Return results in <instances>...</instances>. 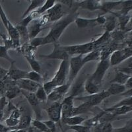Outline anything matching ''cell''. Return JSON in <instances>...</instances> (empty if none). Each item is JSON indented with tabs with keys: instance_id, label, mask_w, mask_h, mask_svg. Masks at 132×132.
<instances>
[{
	"instance_id": "6da1fadb",
	"label": "cell",
	"mask_w": 132,
	"mask_h": 132,
	"mask_svg": "<svg viewBox=\"0 0 132 132\" xmlns=\"http://www.w3.org/2000/svg\"><path fill=\"white\" fill-rule=\"evenodd\" d=\"M76 17V13L73 11L57 21V23L52 27L50 32L46 36L43 37V45L57 42L65 29L72 22L75 21Z\"/></svg>"
},
{
	"instance_id": "7a4b0ae2",
	"label": "cell",
	"mask_w": 132,
	"mask_h": 132,
	"mask_svg": "<svg viewBox=\"0 0 132 132\" xmlns=\"http://www.w3.org/2000/svg\"><path fill=\"white\" fill-rule=\"evenodd\" d=\"M69 60H63L60 63L56 74L50 81L43 85V88L47 95H48L53 89L59 86L66 83V78L69 74Z\"/></svg>"
},
{
	"instance_id": "3957f363",
	"label": "cell",
	"mask_w": 132,
	"mask_h": 132,
	"mask_svg": "<svg viewBox=\"0 0 132 132\" xmlns=\"http://www.w3.org/2000/svg\"><path fill=\"white\" fill-rule=\"evenodd\" d=\"M110 67V62L108 60H101L98 64L97 68L93 75L88 79V81H90L96 85L98 86L102 83L104 77L105 75L106 71Z\"/></svg>"
},
{
	"instance_id": "277c9868",
	"label": "cell",
	"mask_w": 132,
	"mask_h": 132,
	"mask_svg": "<svg viewBox=\"0 0 132 132\" xmlns=\"http://www.w3.org/2000/svg\"><path fill=\"white\" fill-rule=\"evenodd\" d=\"M82 56L79 55L71 57L69 62V77L67 82L71 85V82L75 80L78 73L84 66L82 62Z\"/></svg>"
},
{
	"instance_id": "5b68a950",
	"label": "cell",
	"mask_w": 132,
	"mask_h": 132,
	"mask_svg": "<svg viewBox=\"0 0 132 132\" xmlns=\"http://www.w3.org/2000/svg\"><path fill=\"white\" fill-rule=\"evenodd\" d=\"M94 42H88L83 44L63 46V49L69 54V55H82L87 54L93 51Z\"/></svg>"
},
{
	"instance_id": "8992f818",
	"label": "cell",
	"mask_w": 132,
	"mask_h": 132,
	"mask_svg": "<svg viewBox=\"0 0 132 132\" xmlns=\"http://www.w3.org/2000/svg\"><path fill=\"white\" fill-rule=\"evenodd\" d=\"M110 96L109 93L106 90V91H102L101 93H96L95 95H91L84 97H77L75 98L77 101H81L83 102V103H85L89 108L92 106H95L101 103L102 101L106 98L109 97Z\"/></svg>"
},
{
	"instance_id": "52a82bcc",
	"label": "cell",
	"mask_w": 132,
	"mask_h": 132,
	"mask_svg": "<svg viewBox=\"0 0 132 132\" xmlns=\"http://www.w3.org/2000/svg\"><path fill=\"white\" fill-rule=\"evenodd\" d=\"M131 57V49L127 48L123 50L114 51L110 56L109 60L110 65L116 66L122 63L123 61Z\"/></svg>"
},
{
	"instance_id": "ba28073f",
	"label": "cell",
	"mask_w": 132,
	"mask_h": 132,
	"mask_svg": "<svg viewBox=\"0 0 132 132\" xmlns=\"http://www.w3.org/2000/svg\"><path fill=\"white\" fill-rule=\"evenodd\" d=\"M40 57L46 59H54V60H69V55L63 48V46L60 45L58 42L54 43V49L52 53L48 55H40Z\"/></svg>"
},
{
	"instance_id": "9c48e42d",
	"label": "cell",
	"mask_w": 132,
	"mask_h": 132,
	"mask_svg": "<svg viewBox=\"0 0 132 132\" xmlns=\"http://www.w3.org/2000/svg\"><path fill=\"white\" fill-rule=\"evenodd\" d=\"M47 13L45 15L48 22L57 21L62 18L64 15L63 7L60 3H56L52 8L46 11Z\"/></svg>"
},
{
	"instance_id": "30bf717a",
	"label": "cell",
	"mask_w": 132,
	"mask_h": 132,
	"mask_svg": "<svg viewBox=\"0 0 132 132\" xmlns=\"http://www.w3.org/2000/svg\"><path fill=\"white\" fill-rule=\"evenodd\" d=\"M47 114L50 120L54 122H59L62 119V107L61 104L55 102L52 105L50 106L46 109Z\"/></svg>"
},
{
	"instance_id": "8fae6325",
	"label": "cell",
	"mask_w": 132,
	"mask_h": 132,
	"mask_svg": "<svg viewBox=\"0 0 132 132\" xmlns=\"http://www.w3.org/2000/svg\"><path fill=\"white\" fill-rule=\"evenodd\" d=\"M16 85L19 89L21 90L28 92V93H35L38 87L41 85L39 83L32 81L28 79H22L16 81Z\"/></svg>"
},
{
	"instance_id": "7c38bea8",
	"label": "cell",
	"mask_w": 132,
	"mask_h": 132,
	"mask_svg": "<svg viewBox=\"0 0 132 132\" xmlns=\"http://www.w3.org/2000/svg\"><path fill=\"white\" fill-rule=\"evenodd\" d=\"M73 100L74 97L72 96H69L62 101L61 103L62 107V119L65 118L70 117L71 112L73 109ZM61 119V120H62Z\"/></svg>"
},
{
	"instance_id": "4fadbf2b",
	"label": "cell",
	"mask_w": 132,
	"mask_h": 132,
	"mask_svg": "<svg viewBox=\"0 0 132 132\" xmlns=\"http://www.w3.org/2000/svg\"><path fill=\"white\" fill-rule=\"evenodd\" d=\"M23 92V94L24 95L26 98L27 99V101H29L30 105L32 106L33 109L35 110V112H36V116H39V117H41L40 114V102L38 101V99L36 98L35 96V93H28V92L24 91V90H21Z\"/></svg>"
},
{
	"instance_id": "5bb4252c",
	"label": "cell",
	"mask_w": 132,
	"mask_h": 132,
	"mask_svg": "<svg viewBox=\"0 0 132 132\" xmlns=\"http://www.w3.org/2000/svg\"><path fill=\"white\" fill-rule=\"evenodd\" d=\"M45 25V24L41 21H35L33 24H31L28 29V32H29V38L30 40L35 38L36 37L37 35H38V33L40 32L42 30L44 29V26Z\"/></svg>"
},
{
	"instance_id": "9a60e30c",
	"label": "cell",
	"mask_w": 132,
	"mask_h": 132,
	"mask_svg": "<svg viewBox=\"0 0 132 132\" xmlns=\"http://www.w3.org/2000/svg\"><path fill=\"white\" fill-rule=\"evenodd\" d=\"M28 71L16 68L15 67L14 64H11V67L8 70V74L9 77L11 79H12L14 81H17L18 80L25 79Z\"/></svg>"
},
{
	"instance_id": "2e32d148",
	"label": "cell",
	"mask_w": 132,
	"mask_h": 132,
	"mask_svg": "<svg viewBox=\"0 0 132 132\" xmlns=\"http://www.w3.org/2000/svg\"><path fill=\"white\" fill-rule=\"evenodd\" d=\"M78 6L82 9L95 11L96 9H101V2L95 0H86L80 2L78 4Z\"/></svg>"
},
{
	"instance_id": "e0dca14e",
	"label": "cell",
	"mask_w": 132,
	"mask_h": 132,
	"mask_svg": "<svg viewBox=\"0 0 132 132\" xmlns=\"http://www.w3.org/2000/svg\"><path fill=\"white\" fill-rule=\"evenodd\" d=\"M55 4H56V1L55 0H47V1H44V3L42 4V6L38 8L37 10L35 11V12H32L30 15H32L33 19H35V17H37V16H38L40 15L43 13L46 12L47 11L52 7Z\"/></svg>"
},
{
	"instance_id": "ac0fdd59",
	"label": "cell",
	"mask_w": 132,
	"mask_h": 132,
	"mask_svg": "<svg viewBox=\"0 0 132 132\" xmlns=\"http://www.w3.org/2000/svg\"><path fill=\"white\" fill-rule=\"evenodd\" d=\"M61 121L63 124L69 126H73L76 125H81V123L85 121V118L81 116H73L62 119Z\"/></svg>"
},
{
	"instance_id": "d6986e66",
	"label": "cell",
	"mask_w": 132,
	"mask_h": 132,
	"mask_svg": "<svg viewBox=\"0 0 132 132\" xmlns=\"http://www.w3.org/2000/svg\"><path fill=\"white\" fill-rule=\"evenodd\" d=\"M75 22L77 26L79 29H84L86 27H90L96 23V18L95 19H86L81 17H76Z\"/></svg>"
},
{
	"instance_id": "ffe728a7",
	"label": "cell",
	"mask_w": 132,
	"mask_h": 132,
	"mask_svg": "<svg viewBox=\"0 0 132 132\" xmlns=\"http://www.w3.org/2000/svg\"><path fill=\"white\" fill-rule=\"evenodd\" d=\"M131 106H122L118 107V108H108L105 110L106 112L111 113L112 115L114 116H121L123 114H126L127 113L131 111Z\"/></svg>"
},
{
	"instance_id": "44dd1931",
	"label": "cell",
	"mask_w": 132,
	"mask_h": 132,
	"mask_svg": "<svg viewBox=\"0 0 132 132\" xmlns=\"http://www.w3.org/2000/svg\"><path fill=\"white\" fill-rule=\"evenodd\" d=\"M31 117L29 115H25L23 116H21L19 124L16 127L14 128V129L19 130V129H26L30 127L32 122Z\"/></svg>"
},
{
	"instance_id": "7402d4cb",
	"label": "cell",
	"mask_w": 132,
	"mask_h": 132,
	"mask_svg": "<svg viewBox=\"0 0 132 132\" xmlns=\"http://www.w3.org/2000/svg\"><path fill=\"white\" fill-rule=\"evenodd\" d=\"M106 91L109 93L110 95H116L126 91V88L123 85L118 83H110V85Z\"/></svg>"
},
{
	"instance_id": "603a6c76",
	"label": "cell",
	"mask_w": 132,
	"mask_h": 132,
	"mask_svg": "<svg viewBox=\"0 0 132 132\" xmlns=\"http://www.w3.org/2000/svg\"><path fill=\"white\" fill-rule=\"evenodd\" d=\"M44 3V1L43 0H32L30 1V5L23 13V18H24L27 15H29V13L33 12V11H35L36 9L40 7Z\"/></svg>"
},
{
	"instance_id": "cb8c5ba5",
	"label": "cell",
	"mask_w": 132,
	"mask_h": 132,
	"mask_svg": "<svg viewBox=\"0 0 132 132\" xmlns=\"http://www.w3.org/2000/svg\"><path fill=\"white\" fill-rule=\"evenodd\" d=\"M131 77V75H127V74L117 71L116 73L115 77L112 81H110V83H118V84L124 85L125 82L127 81V80Z\"/></svg>"
},
{
	"instance_id": "d4e9b609",
	"label": "cell",
	"mask_w": 132,
	"mask_h": 132,
	"mask_svg": "<svg viewBox=\"0 0 132 132\" xmlns=\"http://www.w3.org/2000/svg\"><path fill=\"white\" fill-rule=\"evenodd\" d=\"M122 3V1H117V2H104L101 3V10H102L104 13L110 12V11L114 9L115 7L118 6Z\"/></svg>"
},
{
	"instance_id": "484cf974",
	"label": "cell",
	"mask_w": 132,
	"mask_h": 132,
	"mask_svg": "<svg viewBox=\"0 0 132 132\" xmlns=\"http://www.w3.org/2000/svg\"><path fill=\"white\" fill-rule=\"evenodd\" d=\"M106 20V23H104V28H105L106 32H110L116 28V18L115 15H110L108 16Z\"/></svg>"
},
{
	"instance_id": "4316f807",
	"label": "cell",
	"mask_w": 132,
	"mask_h": 132,
	"mask_svg": "<svg viewBox=\"0 0 132 132\" xmlns=\"http://www.w3.org/2000/svg\"><path fill=\"white\" fill-rule=\"evenodd\" d=\"M100 57H101V54L99 52L92 51L91 52L87 54V56L82 57V63L85 65V63L91 62V61H97L100 60Z\"/></svg>"
},
{
	"instance_id": "83f0119b",
	"label": "cell",
	"mask_w": 132,
	"mask_h": 132,
	"mask_svg": "<svg viewBox=\"0 0 132 132\" xmlns=\"http://www.w3.org/2000/svg\"><path fill=\"white\" fill-rule=\"evenodd\" d=\"M84 89L87 93H89L90 95H95V94L99 93L98 86L96 85L91 82L90 81H88V80H87L85 82Z\"/></svg>"
},
{
	"instance_id": "f1b7e54d",
	"label": "cell",
	"mask_w": 132,
	"mask_h": 132,
	"mask_svg": "<svg viewBox=\"0 0 132 132\" xmlns=\"http://www.w3.org/2000/svg\"><path fill=\"white\" fill-rule=\"evenodd\" d=\"M84 81H80V80H79L78 82H76L73 85V87L72 93H71V95L70 96H72L75 98V97L77 95H79L80 93H82L84 90Z\"/></svg>"
},
{
	"instance_id": "f546056e",
	"label": "cell",
	"mask_w": 132,
	"mask_h": 132,
	"mask_svg": "<svg viewBox=\"0 0 132 132\" xmlns=\"http://www.w3.org/2000/svg\"><path fill=\"white\" fill-rule=\"evenodd\" d=\"M31 124L34 128L38 129V130L42 132H51V131L48 129V127L43 123V122H42L40 120H32Z\"/></svg>"
},
{
	"instance_id": "4dcf8cb0",
	"label": "cell",
	"mask_w": 132,
	"mask_h": 132,
	"mask_svg": "<svg viewBox=\"0 0 132 132\" xmlns=\"http://www.w3.org/2000/svg\"><path fill=\"white\" fill-rule=\"evenodd\" d=\"M25 79H28L30 81L39 83V84H40V82L42 81V77L40 73H38L33 71L27 73Z\"/></svg>"
},
{
	"instance_id": "1f68e13d",
	"label": "cell",
	"mask_w": 132,
	"mask_h": 132,
	"mask_svg": "<svg viewBox=\"0 0 132 132\" xmlns=\"http://www.w3.org/2000/svg\"><path fill=\"white\" fill-rule=\"evenodd\" d=\"M25 58L27 60V62H29V63L30 64L33 71H35V72H37L38 73H40L41 66L40 65L39 62L36 61V60H35V59L32 58L30 57H28V56H25Z\"/></svg>"
},
{
	"instance_id": "d6a6232c",
	"label": "cell",
	"mask_w": 132,
	"mask_h": 132,
	"mask_svg": "<svg viewBox=\"0 0 132 132\" xmlns=\"http://www.w3.org/2000/svg\"><path fill=\"white\" fill-rule=\"evenodd\" d=\"M35 95L39 102H44V101H46L47 100L48 95L46 94V93L42 85L38 87V89L35 93Z\"/></svg>"
},
{
	"instance_id": "836d02e7",
	"label": "cell",
	"mask_w": 132,
	"mask_h": 132,
	"mask_svg": "<svg viewBox=\"0 0 132 132\" xmlns=\"http://www.w3.org/2000/svg\"><path fill=\"white\" fill-rule=\"evenodd\" d=\"M0 58H3L7 60L8 62H9L11 65L14 64L15 63V60L11 58L8 54V50L7 49L6 47L5 46L0 45Z\"/></svg>"
},
{
	"instance_id": "e575fe53",
	"label": "cell",
	"mask_w": 132,
	"mask_h": 132,
	"mask_svg": "<svg viewBox=\"0 0 132 132\" xmlns=\"http://www.w3.org/2000/svg\"><path fill=\"white\" fill-rule=\"evenodd\" d=\"M15 28H16L17 31H18L20 38H23L25 40L29 39V32H28L27 27L17 24V25L15 26Z\"/></svg>"
},
{
	"instance_id": "d590c367",
	"label": "cell",
	"mask_w": 132,
	"mask_h": 132,
	"mask_svg": "<svg viewBox=\"0 0 132 132\" xmlns=\"http://www.w3.org/2000/svg\"><path fill=\"white\" fill-rule=\"evenodd\" d=\"M132 105V100H131V96H128L126 98L123 99L119 102L116 103L114 104L112 106L110 107V108H118V107H122V106H131Z\"/></svg>"
},
{
	"instance_id": "8d00e7d4",
	"label": "cell",
	"mask_w": 132,
	"mask_h": 132,
	"mask_svg": "<svg viewBox=\"0 0 132 132\" xmlns=\"http://www.w3.org/2000/svg\"><path fill=\"white\" fill-rule=\"evenodd\" d=\"M112 132H132L131 120L128 121L123 127L118 128H114Z\"/></svg>"
},
{
	"instance_id": "74e56055",
	"label": "cell",
	"mask_w": 132,
	"mask_h": 132,
	"mask_svg": "<svg viewBox=\"0 0 132 132\" xmlns=\"http://www.w3.org/2000/svg\"><path fill=\"white\" fill-rule=\"evenodd\" d=\"M21 89H19L18 87H15L13 88H11L7 90L6 94V96L8 98V99L11 100V99L15 98L16 96H18L19 94Z\"/></svg>"
},
{
	"instance_id": "f35d334b",
	"label": "cell",
	"mask_w": 132,
	"mask_h": 132,
	"mask_svg": "<svg viewBox=\"0 0 132 132\" xmlns=\"http://www.w3.org/2000/svg\"><path fill=\"white\" fill-rule=\"evenodd\" d=\"M122 9L120 11V15H127L129 11L131 10V1L122 2Z\"/></svg>"
},
{
	"instance_id": "ab89813d",
	"label": "cell",
	"mask_w": 132,
	"mask_h": 132,
	"mask_svg": "<svg viewBox=\"0 0 132 132\" xmlns=\"http://www.w3.org/2000/svg\"><path fill=\"white\" fill-rule=\"evenodd\" d=\"M69 129H73L75 132H90V128L84 125H76L73 126H69Z\"/></svg>"
},
{
	"instance_id": "60d3db41",
	"label": "cell",
	"mask_w": 132,
	"mask_h": 132,
	"mask_svg": "<svg viewBox=\"0 0 132 132\" xmlns=\"http://www.w3.org/2000/svg\"><path fill=\"white\" fill-rule=\"evenodd\" d=\"M119 18V23H120V27L122 29H125V27L128 24L129 21V15H120L118 16Z\"/></svg>"
},
{
	"instance_id": "b9f144b4",
	"label": "cell",
	"mask_w": 132,
	"mask_h": 132,
	"mask_svg": "<svg viewBox=\"0 0 132 132\" xmlns=\"http://www.w3.org/2000/svg\"><path fill=\"white\" fill-rule=\"evenodd\" d=\"M0 19L2 20V22L3 23L5 27V29H7L8 23H9V20L8 19L6 14L5 13L4 11H3V8H2L1 3H0Z\"/></svg>"
},
{
	"instance_id": "7bdbcfd3",
	"label": "cell",
	"mask_w": 132,
	"mask_h": 132,
	"mask_svg": "<svg viewBox=\"0 0 132 132\" xmlns=\"http://www.w3.org/2000/svg\"><path fill=\"white\" fill-rule=\"evenodd\" d=\"M113 129V126L110 122H106L101 124V132H112Z\"/></svg>"
},
{
	"instance_id": "ee69618b",
	"label": "cell",
	"mask_w": 132,
	"mask_h": 132,
	"mask_svg": "<svg viewBox=\"0 0 132 132\" xmlns=\"http://www.w3.org/2000/svg\"><path fill=\"white\" fill-rule=\"evenodd\" d=\"M33 19H33V17L32 16V15H30V14H29V15H27V16H25L24 18H23L22 21H21L19 23H18V24L23 26V27H27V26L31 23Z\"/></svg>"
},
{
	"instance_id": "f6af8a7d",
	"label": "cell",
	"mask_w": 132,
	"mask_h": 132,
	"mask_svg": "<svg viewBox=\"0 0 132 132\" xmlns=\"http://www.w3.org/2000/svg\"><path fill=\"white\" fill-rule=\"evenodd\" d=\"M30 45L34 47H38L43 45V37H36L30 40Z\"/></svg>"
},
{
	"instance_id": "bcb514c9",
	"label": "cell",
	"mask_w": 132,
	"mask_h": 132,
	"mask_svg": "<svg viewBox=\"0 0 132 132\" xmlns=\"http://www.w3.org/2000/svg\"><path fill=\"white\" fill-rule=\"evenodd\" d=\"M43 123L48 127V128L51 131V132H56V128L55 122H54L52 120H48V121H44Z\"/></svg>"
},
{
	"instance_id": "7dc6e473",
	"label": "cell",
	"mask_w": 132,
	"mask_h": 132,
	"mask_svg": "<svg viewBox=\"0 0 132 132\" xmlns=\"http://www.w3.org/2000/svg\"><path fill=\"white\" fill-rule=\"evenodd\" d=\"M106 19L103 15H99L96 18V23L99 24H104V23H106Z\"/></svg>"
},
{
	"instance_id": "c3c4849f",
	"label": "cell",
	"mask_w": 132,
	"mask_h": 132,
	"mask_svg": "<svg viewBox=\"0 0 132 132\" xmlns=\"http://www.w3.org/2000/svg\"><path fill=\"white\" fill-rule=\"evenodd\" d=\"M123 85H124L125 88H126V89H128V90H130V89H131V87H132L131 77H129V78L127 80V81L125 82V84Z\"/></svg>"
},
{
	"instance_id": "681fc988",
	"label": "cell",
	"mask_w": 132,
	"mask_h": 132,
	"mask_svg": "<svg viewBox=\"0 0 132 132\" xmlns=\"http://www.w3.org/2000/svg\"><path fill=\"white\" fill-rule=\"evenodd\" d=\"M7 74H8L7 69H4V68L0 66V79L3 78L4 77L7 75Z\"/></svg>"
},
{
	"instance_id": "f907efd6",
	"label": "cell",
	"mask_w": 132,
	"mask_h": 132,
	"mask_svg": "<svg viewBox=\"0 0 132 132\" xmlns=\"http://www.w3.org/2000/svg\"><path fill=\"white\" fill-rule=\"evenodd\" d=\"M10 130H12L10 128L7 127V126H5V125L2 124V123H0V132H7L9 131Z\"/></svg>"
},
{
	"instance_id": "816d5d0a",
	"label": "cell",
	"mask_w": 132,
	"mask_h": 132,
	"mask_svg": "<svg viewBox=\"0 0 132 132\" xmlns=\"http://www.w3.org/2000/svg\"><path fill=\"white\" fill-rule=\"evenodd\" d=\"M5 103V97L2 98L0 99V112H2V109H3Z\"/></svg>"
},
{
	"instance_id": "f5cc1de1",
	"label": "cell",
	"mask_w": 132,
	"mask_h": 132,
	"mask_svg": "<svg viewBox=\"0 0 132 132\" xmlns=\"http://www.w3.org/2000/svg\"><path fill=\"white\" fill-rule=\"evenodd\" d=\"M60 2H62L64 4L67 5H69V6H71L72 5L73 1H60Z\"/></svg>"
},
{
	"instance_id": "db71d44e",
	"label": "cell",
	"mask_w": 132,
	"mask_h": 132,
	"mask_svg": "<svg viewBox=\"0 0 132 132\" xmlns=\"http://www.w3.org/2000/svg\"><path fill=\"white\" fill-rule=\"evenodd\" d=\"M0 37L2 38V39L3 40H6L7 38V36L5 35H4V34H3V33L2 32H0Z\"/></svg>"
},
{
	"instance_id": "11a10c76",
	"label": "cell",
	"mask_w": 132,
	"mask_h": 132,
	"mask_svg": "<svg viewBox=\"0 0 132 132\" xmlns=\"http://www.w3.org/2000/svg\"><path fill=\"white\" fill-rule=\"evenodd\" d=\"M25 132H35V131H34V129H33L32 128L30 127V128H27V129H26Z\"/></svg>"
},
{
	"instance_id": "9f6ffc18",
	"label": "cell",
	"mask_w": 132,
	"mask_h": 132,
	"mask_svg": "<svg viewBox=\"0 0 132 132\" xmlns=\"http://www.w3.org/2000/svg\"><path fill=\"white\" fill-rule=\"evenodd\" d=\"M95 132H101V125H99V126H98L97 127H96V129H95Z\"/></svg>"
},
{
	"instance_id": "6f0895ef",
	"label": "cell",
	"mask_w": 132,
	"mask_h": 132,
	"mask_svg": "<svg viewBox=\"0 0 132 132\" xmlns=\"http://www.w3.org/2000/svg\"><path fill=\"white\" fill-rule=\"evenodd\" d=\"M3 114L2 113V112H0V120H2V118H3Z\"/></svg>"
},
{
	"instance_id": "680465c9",
	"label": "cell",
	"mask_w": 132,
	"mask_h": 132,
	"mask_svg": "<svg viewBox=\"0 0 132 132\" xmlns=\"http://www.w3.org/2000/svg\"><path fill=\"white\" fill-rule=\"evenodd\" d=\"M16 131L17 130H16V129H12V130H10V131H7V132H16Z\"/></svg>"
}]
</instances>
